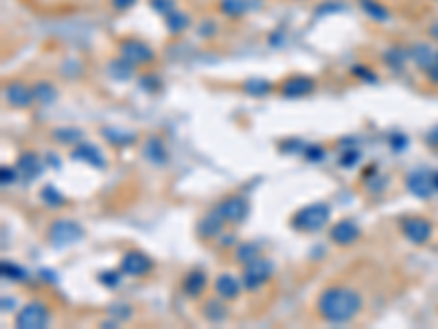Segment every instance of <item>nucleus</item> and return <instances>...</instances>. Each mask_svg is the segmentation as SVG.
I'll list each match as a JSON object with an SVG mask.
<instances>
[{
    "label": "nucleus",
    "instance_id": "f257e3e1",
    "mask_svg": "<svg viewBox=\"0 0 438 329\" xmlns=\"http://www.w3.org/2000/svg\"><path fill=\"white\" fill-rule=\"evenodd\" d=\"M362 308H364V301L359 297V292L346 285H331L327 290H322L316 303L320 319H325L327 323H333V325L353 321L355 316L362 312Z\"/></svg>",
    "mask_w": 438,
    "mask_h": 329
},
{
    "label": "nucleus",
    "instance_id": "f03ea898",
    "mask_svg": "<svg viewBox=\"0 0 438 329\" xmlns=\"http://www.w3.org/2000/svg\"><path fill=\"white\" fill-rule=\"evenodd\" d=\"M331 220V207L327 202H314L298 209L292 215V226L301 233H318L322 231Z\"/></svg>",
    "mask_w": 438,
    "mask_h": 329
},
{
    "label": "nucleus",
    "instance_id": "7ed1b4c3",
    "mask_svg": "<svg viewBox=\"0 0 438 329\" xmlns=\"http://www.w3.org/2000/svg\"><path fill=\"white\" fill-rule=\"evenodd\" d=\"M82 237H84V229L75 220H68V218L55 220L46 231L48 244L57 250H64V248H68L77 242H82Z\"/></svg>",
    "mask_w": 438,
    "mask_h": 329
},
{
    "label": "nucleus",
    "instance_id": "20e7f679",
    "mask_svg": "<svg viewBox=\"0 0 438 329\" xmlns=\"http://www.w3.org/2000/svg\"><path fill=\"white\" fill-rule=\"evenodd\" d=\"M119 55L125 62H130L132 66H147L156 59L153 48L147 42L138 40V37H123L119 42Z\"/></svg>",
    "mask_w": 438,
    "mask_h": 329
},
{
    "label": "nucleus",
    "instance_id": "39448f33",
    "mask_svg": "<svg viewBox=\"0 0 438 329\" xmlns=\"http://www.w3.org/2000/svg\"><path fill=\"white\" fill-rule=\"evenodd\" d=\"M50 321V310L42 301H31L27 303L18 314H16V327L18 329H42Z\"/></svg>",
    "mask_w": 438,
    "mask_h": 329
},
{
    "label": "nucleus",
    "instance_id": "423d86ee",
    "mask_svg": "<svg viewBox=\"0 0 438 329\" xmlns=\"http://www.w3.org/2000/svg\"><path fill=\"white\" fill-rule=\"evenodd\" d=\"M272 272H274L272 263H269L267 259H263V257H256L248 265H243V274H241L243 288L250 290V292H254V290L263 288L269 279H272Z\"/></svg>",
    "mask_w": 438,
    "mask_h": 329
},
{
    "label": "nucleus",
    "instance_id": "0eeeda50",
    "mask_svg": "<svg viewBox=\"0 0 438 329\" xmlns=\"http://www.w3.org/2000/svg\"><path fill=\"white\" fill-rule=\"evenodd\" d=\"M219 213L224 215V220L226 224H241L243 220L248 218V213H250V205H248V200L243 198V196H226L222 202L217 205Z\"/></svg>",
    "mask_w": 438,
    "mask_h": 329
},
{
    "label": "nucleus",
    "instance_id": "6e6552de",
    "mask_svg": "<svg viewBox=\"0 0 438 329\" xmlns=\"http://www.w3.org/2000/svg\"><path fill=\"white\" fill-rule=\"evenodd\" d=\"M401 233L408 242L421 246L432 237V222L428 218H421V215H412V218H406L401 222Z\"/></svg>",
    "mask_w": 438,
    "mask_h": 329
},
{
    "label": "nucleus",
    "instance_id": "1a4fd4ad",
    "mask_svg": "<svg viewBox=\"0 0 438 329\" xmlns=\"http://www.w3.org/2000/svg\"><path fill=\"white\" fill-rule=\"evenodd\" d=\"M5 99H7V104L11 108H18V110H24V108H31L35 104V95H33V86L29 84H24L20 79H14V82H9L5 86Z\"/></svg>",
    "mask_w": 438,
    "mask_h": 329
},
{
    "label": "nucleus",
    "instance_id": "9d476101",
    "mask_svg": "<svg viewBox=\"0 0 438 329\" xmlns=\"http://www.w3.org/2000/svg\"><path fill=\"white\" fill-rule=\"evenodd\" d=\"M119 268L125 276H145L151 272L153 263L143 250H127L121 257Z\"/></svg>",
    "mask_w": 438,
    "mask_h": 329
},
{
    "label": "nucleus",
    "instance_id": "9b49d317",
    "mask_svg": "<svg viewBox=\"0 0 438 329\" xmlns=\"http://www.w3.org/2000/svg\"><path fill=\"white\" fill-rule=\"evenodd\" d=\"M316 91V79L309 75H292L278 86V93L285 99H301Z\"/></svg>",
    "mask_w": 438,
    "mask_h": 329
},
{
    "label": "nucleus",
    "instance_id": "f8f14e48",
    "mask_svg": "<svg viewBox=\"0 0 438 329\" xmlns=\"http://www.w3.org/2000/svg\"><path fill=\"white\" fill-rule=\"evenodd\" d=\"M16 167H18V173H20L22 180L33 182V180H37L44 173L46 160H42L40 156L35 154V151H22V154L18 156V160H16Z\"/></svg>",
    "mask_w": 438,
    "mask_h": 329
},
{
    "label": "nucleus",
    "instance_id": "ddd939ff",
    "mask_svg": "<svg viewBox=\"0 0 438 329\" xmlns=\"http://www.w3.org/2000/svg\"><path fill=\"white\" fill-rule=\"evenodd\" d=\"M329 237H331V242L333 244H338V246H353L359 237H362V229L353 222V220H340L331 226V231H329Z\"/></svg>",
    "mask_w": 438,
    "mask_h": 329
},
{
    "label": "nucleus",
    "instance_id": "4468645a",
    "mask_svg": "<svg viewBox=\"0 0 438 329\" xmlns=\"http://www.w3.org/2000/svg\"><path fill=\"white\" fill-rule=\"evenodd\" d=\"M406 187L412 196L417 198H430L434 194V185H432V171L428 169H417L412 171L406 178Z\"/></svg>",
    "mask_w": 438,
    "mask_h": 329
},
{
    "label": "nucleus",
    "instance_id": "2eb2a0df",
    "mask_svg": "<svg viewBox=\"0 0 438 329\" xmlns=\"http://www.w3.org/2000/svg\"><path fill=\"white\" fill-rule=\"evenodd\" d=\"M224 224H226L224 215L219 213V209L215 207V209H211L209 213H204V218L198 222V235H200L202 239H215V237L222 235Z\"/></svg>",
    "mask_w": 438,
    "mask_h": 329
},
{
    "label": "nucleus",
    "instance_id": "dca6fc26",
    "mask_svg": "<svg viewBox=\"0 0 438 329\" xmlns=\"http://www.w3.org/2000/svg\"><path fill=\"white\" fill-rule=\"evenodd\" d=\"M73 160H79V162H86L90 164V167H95V169H106V158H103L101 154V149L93 143H77L75 149H73V154H70Z\"/></svg>",
    "mask_w": 438,
    "mask_h": 329
},
{
    "label": "nucleus",
    "instance_id": "f3484780",
    "mask_svg": "<svg viewBox=\"0 0 438 329\" xmlns=\"http://www.w3.org/2000/svg\"><path fill=\"white\" fill-rule=\"evenodd\" d=\"M436 55H438V50L430 42H417L410 46V62L419 70H428L434 64Z\"/></svg>",
    "mask_w": 438,
    "mask_h": 329
},
{
    "label": "nucleus",
    "instance_id": "a211bd4d",
    "mask_svg": "<svg viewBox=\"0 0 438 329\" xmlns=\"http://www.w3.org/2000/svg\"><path fill=\"white\" fill-rule=\"evenodd\" d=\"M213 285H215V294L219 299H224V301H235L241 294V281L237 279L235 274H230V272L219 274Z\"/></svg>",
    "mask_w": 438,
    "mask_h": 329
},
{
    "label": "nucleus",
    "instance_id": "6ab92c4d",
    "mask_svg": "<svg viewBox=\"0 0 438 329\" xmlns=\"http://www.w3.org/2000/svg\"><path fill=\"white\" fill-rule=\"evenodd\" d=\"M206 285H209V279H206V272L196 268V270H189L182 279V294L189 299H200L204 294Z\"/></svg>",
    "mask_w": 438,
    "mask_h": 329
},
{
    "label": "nucleus",
    "instance_id": "aec40b11",
    "mask_svg": "<svg viewBox=\"0 0 438 329\" xmlns=\"http://www.w3.org/2000/svg\"><path fill=\"white\" fill-rule=\"evenodd\" d=\"M143 158L151 164H164L169 160V151H166V145L162 143V138L158 136H149L145 145H143Z\"/></svg>",
    "mask_w": 438,
    "mask_h": 329
},
{
    "label": "nucleus",
    "instance_id": "412c9836",
    "mask_svg": "<svg viewBox=\"0 0 438 329\" xmlns=\"http://www.w3.org/2000/svg\"><path fill=\"white\" fill-rule=\"evenodd\" d=\"M410 62V46L394 44L383 53V64L394 73H401Z\"/></svg>",
    "mask_w": 438,
    "mask_h": 329
},
{
    "label": "nucleus",
    "instance_id": "4be33fe9",
    "mask_svg": "<svg viewBox=\"0 0 438 329\" xmlns=\"http://www.w3.org/2000/svg\"><path fill=\"white\" fill-rule=\"evenodd\" d=\"M202 316L209 323H224L228 319V308L224 306V299H206L202 303Z\"/></svg>",
    "mask_w": 438,
    "mask_h": 329
},
{
    "label": "nucleus",
    "instance_id": "5701e85b",
    "mask_svg": "<svg viewBox=\"0 0 438 329\" xmlns=\"http://www.w3.org/2000/svg\"><path fill=\"white\" fill-rule=\"evenodd\" d=\"M164 27L171 35H180L191 27V16L187 14V11L175 7L173 11H169V14L164 16Z\"/></svg>",
    "mask_w": 438,
    "mask_h": 329
},
{
    "label": "nucleus",
    "instance_id": "b1692460",
    "mask_svg": "<svg viewBox=\"0 0 438 329\" xmlns=\"http://www.w3.org/2000/svg\"><path fill=\"white\" fill-rule=\"evenodd\" d=\"M103 138L114 145V147H125V145H132L136 143V132H130V130H123V128H112V125H108V128L101 130Z\"/></svg>",
    "mask_w": 438,
    "mask_h": 329
},
{
    "label": "nucleus",
    "instance_id": "393cba45",
    "mask_svg": "<svg viewBox=\"0 0 438 329\" xmlns=\"http://www.w3.org/2000/svg\"><path fill=\"white\" fill-rule=\"evenodd\" d=\"M33 95H35V101L42 106H53L57 101V88L55 84H50L46 79H40L33 84Z\"/></svg>",
    "mask_w": 438,
    "mask_h": 329
},
{
    "label": "nucleus",
    "instance_id": "a878e982",
    "mask_svg": "<svg viewBox=\"0 0 438 329\" xmlns=\"http://www.w3.org/2000/svg\"><path fill=\"white\" fill-rule=\"evenodd\" d=\"M241 91L250 95V97H265L274 91V86L269 79H263V77H250L241 84Z\"/></svg>",
    "mask_w": 438,
    "mask_h": 329
},
{
    "label": "nucleus",
    "instance_id": "bb28decb",
    "mask_svg": "<svg viewBox=\"0 0 438 329\" xmlns=\"http://www.w3.org/2000/svg\"><path fill=\"white\" fill-rule=\"evenodd\" d=\"M359 7H362L364 14L375 22H385L390 18L388 7H385L383 3H379V0H359Z\"/></svg>",
    "mask_w": 438,
    "mask_h": 329
},
{
    "label": "nucleus",
    "instance_id": "cd10ccee",
    "mask_svg": "<svg viewBox=\"0 0 438 329\" xmlns=\"http://www.w3.org/2000/svg\"><path fill=\"white\" fill-rule=\"evenodd\" d=\"M219 11L226 18H241L250 11V0H219Z\"/></svg>",
    "mask_w": 438,
    "mask_h": 329
},
{
    "label": "nucleus",
    "instance_id": "c85d7f7f",
    "mask_svg": "<svg viewBox=\"0 0 438 329\" xmlns=\"http://www.w3.org/2000/svg\"><path fill=\"white\" fill-rule=\"evenodd\" d=\"M256 257H261V246L254 242H243L235 246V261L239 265H248Z\"/></svg>",
    "mask_w": 438,
    "mask_h": 329
},
{
    "label": "nucleus",
    "instance_id": "c756f323",
    "mask_svg": "<svg viewBox=\"0 0 438 329\" xmlns=\"http://www.w3.org/2000/svg\"><path fill=\"white\" fill-rule=\"evenodd\" d=\"M134 68L130 62H125L121 55L117 59H110L108 62V73H110V77L114 79H119V82H125V79H130L132 75H134Z\"/></svg>",
    "mask_w": 438,
    "mask_h": 329
},
{
    "label": "nucleus",
    "instance_id": "7c9ffc66",
    "mask_svg": "<svg viewBox=\"0 0 438 329\" xmlns=\"http://www.w3.org/2000/svg\"><path fill=\"white\" fill-rule=\"evenodd\" d=\"M40 198L48 209H61L64 205H66V196H64L53 185H44L42 191H40Z\"/></svg>",
    "mask_w": 438,
    "mask_h": 329
},
{
    "label": "nucleus",
    "instance_id": "2f4dec72",
    "mask_svg": "<svg viewBox=\"0 0 438 329\" xmlns=\"http://www.w3.org/2000/svg\"><path fill=\"white\" fill-rule=\"evenodd\" d=\"M82 130L79 128H55L53 132H50V136H53V141L59 143V145H77L82 143Z\"/></svg>",
    "mask_w": 438,
    "mask_h": 329
},
{
    "label": "nucleus",
    "instance_id": "473e14b6",
    "mask_svg": "<svg viewBox=\"0 0 438 329\" xmlns=\"http://www.w3.org/2000/svg\"><path fill=\"white\" fill-rule=\"evenodd\" d=\"M0 272H3V276H5V279H9V281H24L29 276L27 270L20 268L18 263H11V261H3V265H0Z\"/></svg>",
    "mask_w": 438,
    "mask_h": 329
},
{
    "label": "nucleus",
    "instance_id": "72a5a7b5",
    "mask_svg": "<svg viewBox=\"0 0 438 329\" xmlns=\"http://www.w3.org/2000/svg\"><path fill=\"white\" fill-rule=\"evenodd\" d=\"M121 276H123V272L119 268V270H103L97 279H99L101 285H106V288H117L121 283Z\"/></svg>",
    "mask_w": 438,
    "mask_h": 329
},
{
    "label": "nucleus",
    "instance_id": "f704fd0d",
    "mask_svg": "<svg viewBox=\"0 0 438 329\" xmlns=\"http://www.w3.org/2000/svg\"><path fill=\"white\" fill-rule=\"evenodd\" d=\"M18 167L14 164V167H9V164H3V169H0V185L3 187H9V185H14L18 180Z\"/></svg>",
    "mask_w": 438,
    "mask_h": 329
},
{
    "label": "nucleus",
    "instance_id": "c9c22d12",
    "mask_svg": "<svg viewBox=\"0 0 438 329\" xmlns=\"http://www.w3.org/2000/svg\"><path fill=\"white\" fill-rule=\"evenodd\" d=\"M149 7L156 11V14H160L162 18L169 14V11H173L178 5H175V0H149Z\"/></svg>",
    "mask_w": 438,
    "mask_h": 329
},
{
    "label": "nucleus",
    "instance_id": "e433bc0d",
    "mask_svg": "<svg viewBox=\"0 0 438 329\" xmlns=\"http://www.w3.org/2000/svg\"><path fill=\"white\" fill-rule=\"evenodd\" d=\"M303 154H305V158L309 162H320V160H325L327 151H325V147H322V145H307Z\"/></svg>",
    "mask_w": 438,
    "mask_h": 329
},
{
    "label": "nucleus",
    "instance_id": "4c0bfd02",
    "mask_svg": "<svg viewBox=\"0 0 438 329\" xmlns=\"http://www.w3.org/2000/svg\"><path fill=\"white\" fill-rule=\"evenodd\" d=\"M140 88H143L145 93H156L162 88V82L156 75H143V77H140Z\"/></svg>",
    "mask_w": 438,
    "mask_h": 329
},
{
    "label": "nucleus",
    "instance_id": "58836bf2",
    "mask_svg": "<svg viewBox=\"0 0 438 329\" xmlns=\"http://www.w3.org/2000/svg\"><path fill=\"white\" fill-rule=\"evenodd\" d=\"M362 154H359V149H344L342 156H340V164L342 167H353L355 162H359Z\"/></svg>",
    "mask_w": 438,
    "mask_h": 329
},
{
    "label": "nucleus",
    "instance_id": "ea45409f",
    "mask_svg": "<svg viewBox=\"0 0 438 329\" xmlns=\"http://www.w3.org/2000/svg\"><path fill=\"white\" fill-rule=\"evenodd\" d=\"M198 33H200V37H213V35H217V24L213 20H206V22L200 24Z\"/></svg>",
    "mask_w": 438,
    "mask_h": 329
},
{
    "label": "nucleus",
    "instance_id": "a19ab883",
    "mask_svg": "<svg viewBox=\"0 0 438 329\" xmlns=\"http://www.w3.org/2000/svg\"><path fill=\"white\" fill-rule=\"evenodd\" d=\"M353 75H357V77L366 79L368 84H375V82H377L375 73H372L370 68H366V66H355V68H353Z\"/></svg>",
    "mask_w": 438,
    "mask_h": 329
},
{
    "label": "nucleus",
    "instance_id": "79ce46f5",
    "mask_svg": "<svg viewBox=\"0 0 438 329\" xmlns=\"http://www.w3.org/2000/svg\"><path fill=\"white\" fill-rule=\"evenodd\" d=\"M406 145H408V138H406L403 134H399V132H397V134H392V136H390V147H392L394 151H401Z\"/></svg>",
    "mask_w": 438,
    "mask_h": 329
},
{
    "label": "nucleus",
    "instance_id": "37998d69",
    "mask_svg": "<svg viewBox=\"0 0 438 329\" xmlns=\"http://www.w3.org/2000/svg\"><path fill=\"white\" fill-rule=\"evenodd\" d=\"M110 3L117 11H130L136 5V0H110Z\"/></svg>",
    "mask_w": 438,
    "mask_h": 329
},
{
    "label": "nucleus",
    "instance_id": "c03bdc74",
    "mask_svg": "<svg viewBox=\"0 0 438 329\" xmlns=\"http://www.w3.org/2000/svg\"><path fill=\"white\" fill-rule=\"evenodd\" d=\"M425 75H428V79L432 82V84H436L438 86V55H436V59H434V64L425 70Z\"/></svg>",
    "mask_w": 438,
    "mask_h": 329
},
{
    "label": "nucleus",
    "instance_id": "a18cd8bd",
    "mask_svg": "<svg viewBox=\"0 0 438 329\" xmlns=\"http://www.w3.org/2000/svg\"><path fill=\"white\" fill-rule=\"evenodd\" d=\"M219 239H222V248H230V246H237V237L233 233H226V235H219Z\"/></svg>",
    "mask_w": 438,
    "mask_h": 329
},
{
    "label": "nucleus",
    "instance_id": "49530a36",
    "mask_svg": "<svg viewBox=\"0 0 438 329\" xmlns=\"http://www.w3.org/2000/svg\"><path fill=\"white\" fill-rule=\"evenodd\" d=\"M425 143L432 145V147H438V125L428 132V136H425Z\"/></svg>",
    "mask_w": 438,
    "mask_h": 329
},
{
    "label": "nucleus",
    "instance_id": "de8ad7c7",
    "mask_svg": "<svg viewBox=\"0 0 438 329\" xmlns=\"http://www.w3.org/2000/svg\"><path fill=\"white\" fill-rule=\"evenodd\" d=\"M7 308H14V299H7V297L3 299V310H5V312H9Z\"/></svg>",
    "mask_w": 438,
    "mask_h": 329
},
{
    "label": "nucleus",
    "instance_id": "09e8293b",
    "mask_svg": "<svg viewBox=\"0 0 438 329\" xmlns=\"http://www.w3.org/2000/svg\"><path fill=\"white\" fill-rule=\"evenodd\" d=\"M48 162L53 164V167H59V164H61V162H59V158H57V156H53V154L48 156Z\"/></svg>",
    "mask_w": 438,
    "mask_h": 329
},
{
    "label": "nucleus",
    "instance_id": "8fccbe9b",
    "mask_svg": "<svg viewBox=\"0 0 438 329\" xmlns=\"http://www.w3.org/2000/svg\"><path fill=\"white\" fill-rule=\"evenodd\" d=\"M432 185H434V191H438V171H432Z\"/></svg>",
    "mask_w": 438,
    "mask_h": 329
}]
</instances>
